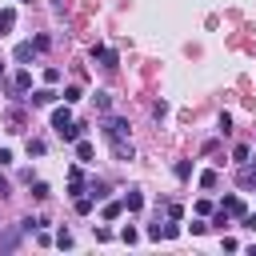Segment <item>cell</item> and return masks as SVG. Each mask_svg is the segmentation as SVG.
Here are the masks:
<instances>
[{"label": "cell", "instance_id": "f1b7e54d", "mask_svg": "<svg viewBox=\"0 0 256 256\" xmlns=\"http://www.w3.org/2000/svg\"><path fill=\"white\" fill-rule=\"evenodd\" d=\"M56 244H60V248H72V232L60 228V232H56Z\"/></svg>", "mask_w": 256, "mask_h": 256}, {"label": "cell", "instance_id": "7a4b0ae2", "mask_svg": "<svg viewBox=\"0 0 256 256\" xmlns=\"http://www.w3.org/2000/svg\"><path fill=\"white\" fill-rule=\"evenodd\" d=\"M92 60H100L104 68H116V64H120V56H116L112 48H104V44H92Z\"/></svg>", "mask_w": 256, "mask_h": 256}, {"label": "cell", "instance_id": "52a82bcc", "mask_svg": "<svg viewBox=\"0 0 256 256\" xmlns=\"http://www.w3.org/2000/svg\"><path fill=\"white\" fill-rule=\"evenodd\" d=\"M80 136H84V124H76V120H72V124H64V128H60V140H64V144H76V140H80Z\"/></svg>", "mask_w": 256, "mask_h": 256}, {"label": "cell", "instance_id": "d4e9b609", "mask_svg": "<svg viewBox=\"0 0 256 256\" xmlns=\"http://www.w3.org/2000/svg\"><path fill=\"white\" fill-rule=\"evenodd\" d=\"M88 196H92V200H104V196H108V188H104L100 180H92V188H88Z\"/></svg>", "mask_w": 256, "mask_h": 256}, {"label": "cell", "instance_id": "d6986e66", "mask_svg": "<svg viewBox=\"0 0 256 256\" xmlns=\"http://www.w3.org/2000/svg\"><path fill=\"white\" fill-rule=\"evenodd\" d=\"M172 172H176L180 180H188V176H192V164H188V160H176V164H172Z\"/></svg>", "mask_w": 256, "mask_h": 256}, {"label": "cell", "instance_id": "484cf974", "mask_svg": "<svg viewBox=\"0 0 256 256\" xmlns=\"http://www.w3.org/2000/svg\"><path fill=\"white\" fill-rule=\"evenodd\" d=\"M0 24H4V32H8V28L16 24V12H12V8H4V12H0Z\"/></svg>", "mask_w": 256, "mask_h": 256}, {"label": "cell", "instance_id": "603a6c76", "mask_svg": "<svg viewBox=\"0 0 256 256\" xmlns=\"http://www.w3.org/2000/svg\"><path fill=\"white\" fill-rule=\"evenodd\" d=\"M44 148H48L44 140H32V136H28V156H44Z\"/></svg>", "mask_w": 256, "mask_h": 256}, {"label": "cell", "instance_id": "e0dca14e", "mask_svg": "<svg viewBox=\"0 0 256 256\" xmlns=\"http://www.w3.org/2000/svg\"><path fill=\"white\" fill-rule=\"evenodd\" d=\"M72 200H76V212H80V216H88V212H92V204H96V200H92V196H84V192H80V196H72Z\"/></svg>", "mask_w": 256, "mask_h": 256}, {"label": "cell", "instance_id": "ba28073f", "mask_svg": "<svg viewBox=\"0 0 256 256\" xmlns=\"http://www.w3.org/2000/svg\"><path fill=\"white\" fill-rule=\"evenodd\" d=\"M112 152H116V160H132V156H136V148H132L128 136H124V140H112Z\"/></svg>", "mask_w": 256, "mask_h": 256}, {"label": "cell", "instance_id": "ffe728a7", "mask_svg": "<svg viewBox=\"0 0 256 256\" xmlns=\"http://www.w3.org/2000/svg\"><path fill=\"white\" fill-rule=\"evenodd\" d=\"M216 184H220V176H216L212 168H208V172H200V188H216Z\"/></svg>", "mask_w": 256, "mask_h": 256}, {"label": "cell", "instance_id": "1f68e13d", "mask_svg": "<svg viewBox=\"0 0 256 256\" xmlns=\"http://www.w3.org/2000/svg\"><path fill=\"white\" fill-rule=\"evenodd\" d=\"M152 116H156V120H164V116H168V104H164V100H156V104H152Z\"/></svg>", "mask_w": 256, "mask_h": 256}, {"label": "cell", "instance_id": "5b68a950", "mask_svg": "<svg viewBox=\"0 0 256 256\" xmlns=\"http://www.w3.org/2000/svg\"><path fill=\"white\" fill-rule=\"evenodd\" d=\"M28 88H32V72H28V68H20V72L12 76V92L20 96V92H28Z\"/></svg>", "mask_w": 256, "mask_h": 256}, {"label": "cell", "instance_id": "5bb4252c", "mask_svg": "<svg viewBox=\"0 0 256 256\" xmlns=\"http://www.w3.org/2000/svg\"><path fill=\"white\" fill-rule=\"evenodd\" d=\"M60 96H64V104H76V100H84V88H80V84H68Z\"/></svg>", "mask_w": 256, "mask_h": 256}, {"label": "cell", "instance_id": "30bf717a", "mask_svg": "<svg viewBox=\"0 0 256 256\" xmlns=\"http://www.w3.org/2000/svg\"><path fill=\"white\" fill-rule=\"evenodd\" d=\"M12 56H16V64H28V60L36 56V48H32V40H24V44H16V52H12Z\"/></svg>", "mask_w": 256, "mask_h": 256}, {"label": "cell", "instance_id": "7402d4cb", "mask_svg": "<svg viewBox=\"0 0 256 256\" xmlns=\"http://www.w3.org/2000/svg\"><path fill=\"white\" fill-rule=\"evenodd\" d=\"M92 100H96V108H100V112H108V108H112V96H108V92H96Z\"/></svg>", "mask_w": 256, "mask_h": 256}, {"label": "cell", "instance_id": "9c48e42d", "mask_svg": "<svg viewBox=\"0 0 256 256\" xmlns=\"http://www.w3.org/2000/svg\"><path fill=\"white\" fill-rule=\"evenodd\" d=\"M220 208H224V212H228V216H236V220H244V212H248V208H244V200H240V196H228V200H224V204H220Z\"/></svg>", "mask_w": 256, "mask_h": 256}, {"label": "cell", "instance_id": "4fadbf2b", "mask_svg": "<svg viewBox=\"0 0 256 256\" xmlns=\"http://www.w3.org/2000/svg\"><path fill=\"white\" fill-rule=\"evenodd\" d=\"M120 204H124L128 212H140V208H144V196H140V192L132 188V192H124V200H120Z\"/></svg>", "mask_w": 256, "mask_h": 256}, {"label": "cell", "instance_id": "2e32d148", "mask_svg": "<svg viewBox=\"0 0 256 256\" xmlns=\"http://www.w3.org/2000/svg\"><path fill=\"white\" fill-rule=\"evenodd\" d=\"M20 236H24L20 228H12V232H4V240H0V248H4V252H12V248L20 244Z\"/></svg>", "mask_w": 256, "mask_h": 256}, {"label": "cell", "instance_id": "6da1fadb", "mask_svg": "<svg viewBox=\"0 0 256 256\" xmlns=\"http://www.w3.org/2000/svg\"><path fill=\"white\" fill-rule=\"evenodd\" d=\"M104 136H108V140H124V136H128V120H124V116H108V120H104Z\"/></svg>", "mask_w": 256, "mask_h": 256}, {"label": "cell", "instance_id": "d6a6232c", "mask_svg": "<svg viewBox=\"0 0 256 256\" xmlns=\"http://www.w3.org/2000/svg\"><path fill=\"white\" fill-rule=\"evenodd\" d=\"M144 236H148V240H160V236H164V224H148V232H144Z\"/></svg>", "mask_w": 256, "mask_h": 256}, {"label": "cell", "instance_id": "44dd1931", "mask_svg": "<svg viewBox=\"0 0 256 256\" xmlns=\"http://www.w3.org/2000/svg\"><path fill=\"white\" fill-rule=\"evenodd\" d=\"M32 200H48V184L44 180H32Z\"/></svg>", "mask_w": 256, "mask_h": 256}, {"label": "cell", "instance_id": "cb8c5ba5", "mask_svg": "<svg viewBox=\"0 0 256 256\" xmlns=\"http://www.w3.org/2000/svg\"><path fill=\"white\" fill-rule=\"evenodd\" d=\"M248 156H252V152H248V144H236V148H232V160H236V164H244Z\"/></svg>", "mask_w": 256, "mask_h": 256}, {"label": "cell", "instance_id": "7c38bea8", "mask_svg": "<svg viewBox=\"0 0 256 256\" xmlns=\"http://www.w3.org/2000/svg\"><path fill=\"white\" fill-rule=\"evenodd\" d=\"M8 124H12L8 132H24V124H28V116H24L20 108H8Z\"/></svg>", "mask_w": 256, "mask_h": 256}, {"label": "cell", "instance_id": "836d02e7", "mask_svg": "<svg viewBox=\"0 0 256 256\" xmlns=\"http://www.w3.org/2000/svg\"><path fill=\"white\" fill-rule=\"evenodd\" d=\"M244 228H248V232H256V212H244Z\"/></svg>", "mask_w": 256, "mask_h": 256}, {"label": "cell", "instance_id": "4dcf8cb0", "mask_svg": "<svg viewBox=\"0 0 256 256\" xmlns=\"http://www.w3.org/2000/svg\"><path fill=\"white\" fill-rule=\"evenodd\" d=\"M44 84H60V68H44Z\"/></svg>", "mask_w": 256, "mask_h": 256}, {"label": "cell", "instance_id": "9a60e30c", "mask_svg": "<svg viewBox=\"0 0 256 256\" xmlns=\"http://www.w3.org/2000/svg\"><path fill=\"white\" fill-rule=\"evenodd\" d=\"M92 156H96V148H92L88 140H76V160H84V164H88Z\"/></svg>", "mask_w": 256, "mask_h": 256}, {"label": "cell", "instance_id": "3957f363", "mask_svg": "<svg viewBox=\"0 0 256 256\" xmlns=\"http://www.w3.org/2000/svg\"><path fill=\"white\" fill-rule=\"evenodd\" d=\"M80 192H84V172L72 164L68 168V196H80Z\"/></svg>", "mask_w": 256, "mask_h": 256}, {"label": "cell", "instance_id": "8d00e7d4", "mask_svg": "<svg viewBox=\"0 0 256 256\" xmlns=\"http://www.w3.org/2000/svg\"><path fill=\"white\" fill-rule=\"evenodd\" d=\"M0 36H4V24H0Z\"/></svg>", "mask_w": 256, "mask_h": 256}, {"label": "cell", "instance_id": "d590c367", "mask_svg": "<svg viewBox=\"0 0 256 256\" xmlns=\"http://www.w3.org/2000/svg\"><path fill=\"white\" fill-rule=\"evenodd\" d=\"M0 76H4V60H0Z\"/></svg>", "mask_w": 256, "mask_h": 256}, {"label": "cell", "instance_id": "f546056e", "mask_svg": "<svg viewBox=\"0 0 256 256\" xmlns=\"http://www.w3.org/2000/svg\"><path fill=\"white\" fill-rule=\"evenodd\" d=\"M32 48H36V52H48V48H52V40H48V36H36V40H32Z\"/></svg>", "mask_w": 256, "mask_h": 256}, {"label": "cell", "instance_id": "e575fe53", "mask_svg": "<svg viewBox=\"0 0 256 256\" xmlns=\"http://www.w3.org/2000/svg\"><path fill=\"white\" fill-rule=\"evenodd\" d=\"M8 192H12V188H8V180L0 176V196H8Z\"/></svg>", "mask_w": 256, "mask_h": 256}, {"label": "cell", "instance_id": "4316f807", "mask_svg": "<svg viewBox=\"0 0 256 256\" xmlns=\"http://www.w3.org/2000/svg\"><path fill=\"white\" fill-rule=\"evenodd\" d=\"M176 236H180V224L168 220V224H164V240H176Z\"/></svg>", "mask_w": 256, "mask_h": 256}, {"label": "cell", "instance_id": "277c9868", "mask_svg": "<svg viewBox=\"0 0 256 256\" xmlns=\"http://www.w3.org/2000/svg\"><path fill=\"white\" fill-rule=\"evenodd\" d=\"M236 180H240V188H256V164H240V172H236Z\"/></svg>", "mask_w": 256, "mask_h": 256}, {"label": "cell", "instance_id": "8992f818", "mask_svg": "<svg viewBox=\"0 0 256 256\" xmlns=\"http://www.w3.org/2000/svg\"><path fill=\"white\" fill-rule=\"evenodd\" d=\"M64 124H72V108H68V104H60V108H52V128L60 132Z\"/></svg>", "mask_w": 256, "mask_h": 256}, {"label": "cell", "instance_id": "83f0119b", "mask_svg": "<svg viewBox=\"0 0 256 256\" xmlns=\"http://www.w3.org/2000/svg\"><path fill=\"white\" fill-rule=\"evenodd\" d=\"M120 240H124V244H136V240H140V232H136V228H132V224H128V228H124V232H120Z\"/></svg>", "mask_w": 256, "mask_h": 256}, {"label": "cell", "instance_id": "8fae6325", "mask_svg": "<svg viewBox=\"0 0 256 256\" xmlns=\"http://www.w3.org/2000/svg\"><path fill=\"white\" fill-rule=\"evenodd\" d=\"M52 100H56V92H52V88H36V92H32V104H36V108H48Z\"/></svg>", "mask_w": 256, "mask_h": 256}, {"label": "cell", "instance_id": "ac0fdd59", "mask_svg": "<svg viewBox=\"0 0 256 256\" xmlns=\"http://www.w3.org/2000/svg\"><path fill=\"white\" fill-rule=\"evenodd\" d=\"M120 212H124V204H120V200H108V204H104V220H116Z\"/></svg>", "mask_w": 256, "mask_h": 256}]
</instances>
